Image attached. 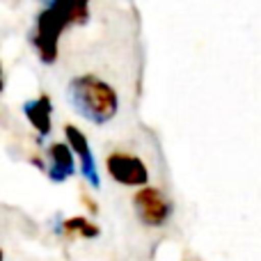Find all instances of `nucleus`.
Here are the masks:
<instances>
[{
	"label": "nucleus",
	"instance_id": "10",
	"mask_svg": "<svg viewBox=\"0 0 261 261\" xmlns=\"http://www.w3.org/2000/svg\"><path fill=\"white\" fill-rule=\"evenodd\" d=\"M83 202H85V204H87V206H90V211H92V213H96V211H99V206H96V204H94V202H92V199H90V197H87V195H83Z\"/></svg>",
	"mask_w": 261,
	"mask_h": 261
},
{
	"label": "nucleus",
	"instance_id": "9",
	"mask_svg": "<svg viewBox=\"0 0 261 261\" xmlns=\"http://www.w3.org/2000/svg\"><path fill=\"white\" fill-rule=\"evenodd\" d=\"M53 231L58 236H64V239H73V236H83V239H96V236L101 234L99 227H96L94 222H90L87 218H83V216L69 218V220H62V218L58 216V220H55V225H53Z\"/></svg>",
	"mask_w": 261,
	"mask_h": 261
},
{
	"label": "nucleus",
	"instance_id": "12",
	"mask_svg": "<svg viewBox=\"0 0 261 261\" xmlns=\"http://www.w3.org/2000/svg\"><path fill=\"white\" fill-rule=\"evenodd\" d=\"M0 261H3V250H0Z\"/></svg>",
	"mask_w": 261,
	"mask_h": 261
},
{
	"label": "nucleus",
	"instance_id": "1",
	"mask_svg": "<svg viewBox=\"0 0 261 261\" xmlns=\"http://www.w3.org/2000/svg\"><path fill=\"white\" fill-rule=\"evenodd\" d=\"M67 99L83 119L96 124V126L113 122L119 113L117 90L96 73L73 76L67 85Z\"/></svg>",
	"mask_w": 261,
	"mask_h": 261
},
{
	"label": "nucleus",
	"instance_id": "11",
	"mask_svg": "<svg viewBox=\"0 0 261 261\" xmlns=\"http://www.w3.org/2000/svg\"><path fill=\"white\" fill-rule=\"evenodd\" d=\"M0 92H3V67H0Z\"/></svg>",
	"mask_w": 261,
	"mask_h": 261
},
{
	"label": "nucleus",
	"instance_id": "3",
	"mask_svg": "<svg viewBox=\"0 0 261 261\" xmlns=\"http://www.w3.org/2000/svg\"><path fill=\"white\" fill-rule=\"evenodd\" d=\"M69 23L55 9H41L35 18V30L30 32V41L37 48V55L44 64H53L58 60V44Z\"/></svg>",
	"mask_w": 261,
	"mask_h": 261
},
{
	"label": "nucleus",
	"instance_id": "2",
	"mask_svg": "<svg viewBox=\"0 0 261 261\" xmlns=\"http://www.w3.org/2000/svg\"><path fill=\"white\" fill-rule=\"evenodd\" d=\"M130 204H133V213L138 218V222L147 229H161L174 216V202L170 199V195L165 190L156 188V186L138 188Z\"/></svg>",
	"mask_w": 261,
	"mask_h": 261
},
{
	"label": "nucleus",
	"instance_id": "6",
	"mask_svg": "<svg viewBox=\"0 0 261 261\" xmlns=\"http://www.w3.org/2000/svg\"><path fill=\"white\" fill-rule=\"evenodd\" d=\"M46 158H48V165H46V174L53 184H64L69 176L76 174V158L73 151L69 149L67 142H53L46 149Z\"/></svg>",
	"mask_w": 261,
	"mask_h": 261
},
{
	"label": "nucleus",
	"instance_id": "4",
	"mask_svg": "<svg viewBox=\"0 0 261 261\" xmlns=\"http://www.w3.org/2000/svg\"><path fill=\"white\" fill-rule=\"evenodd\" d=\"M106 170L110 179L126 188H144L149 186V167L140 156L130 151H113L106 158Z\"/></svg>",
	"mask_w": 261,
	"mask_h": 261
},
{
	"label": "nucleus",
	"instance_id": "5",
	"mask_svg": "<svg viewBox=\"0 0 261 261\" xmlns=\"http://www.w3.org/2000/svg\"><path fill=\"white\" fill-rule=\"evenodd\" d=\"M64 135H67L69 149H71L73 156H78V161H81V174L85 176V181L92 186V188L99 190L101 176H99V170H96V161H94V153H92V149H90V142H87V135L78 126H73V124H67V126H64Z\"/></svg>",
	"mask_w": 261,
	"mask_h": 261
},
{
	"label": "nucleus",
	"instance_id": "8",
	"mask_svg": "<svg viewBox=\"0 0 261 261\" xmlns=\"http://www.w3.org/2000/svg\"><path fill=\"white\" fill-rule=\"evenodd\" d=\"M44 9H55L69 25H83L90 21V0H39Z\"/></svg>",
	"mask_w": 261,
	"mask_h": 261
},
{
	"label": "nucleus",
	"instance_id": "7",
	"mask_svg": "<svg viewBox=\"0 0 261 261\" xmlns=\"http://www.w3.org/2000/svg\"><path fill=\"white\" fill-rule=\"evenodd\" d=\"M23 113H25L28 122L35 126V130L39 133V142L44 138L50 135V117H53V103L46 94L37 96V99H30L23 103Z\"/></svg>",
	"mask_w": 261,
	"mask_h": 261
}]
</instances>
